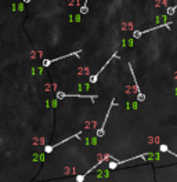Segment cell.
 Masks as SVG:
<instances>
[{
  "mask_svg": "<svg viewBox=\"0 0 177 182\" xmlns=\"http://www.w3.org/2000/svg\"><path fill=\"white\" fill-rule=\"evenodd\" d=\"M87 11H89V8H87V0H84V4L80 7V13H82V14H87Z\"/></svg>",
  "mask_w": 177,
  "mask_h": 182,
  "instance_id": "obj_1",
  "label": "cell"
},
{
  "mask_svg": "<svg viewBox=\"0 0 177 182\" xmlns=\"http://www.w3.org/2000/svg\"><path fill=\"white\" fill-rule=\"evenodd\" d=\"M137 99L140 101V102H144V101H145V95H144L143 93H138L137 94Z\"/></svg>",
  "mask_w": 177,
  "mask_h": 182,
  "instance_id": "obj_2",
  "label": "cell"
},
{
  "mask_svg": "<svg viewBox=\"0 0 177 182\" xmlns=\"http://www.w3.org/2000/svg\"><path fill=\"white\" fill-rule=\"evenodd\" d=\"M140 36H141V32H138V30H136L134 33H133V37H136V39H137V37H140Z\"/></svg>",
  "mask_w": 177,
  "mask_h": 182,
  "instance_id": "obj_3",
  "label": "cell"
},
{
  "mask_svg": "<svg viewBox=\"0 0 177 182\" xmlns=\"http://www.w3.org/2000/svg\"><path fill=\"white\" fill-rule=\"evenodd\" d=\"M159 149H160V152H166V151H168V146H166V145H162Z\"/></svg>",
  "mask_w": 177,
  "mask_h": 182,
  "instance_id": "obj_4",
  "label": "cell"
},
{
  "mask_svg": "<svg viewBox=\"0 0 177 182\" xmlns=\"http://www.w3.org/2000/svg\"><path fill=\"white\" fill-rule=\"evenodd\" d=\"M24 2H25V3H29V2H31V0H24Z\"/></svg>",
  "mask_w": 177,
  "mask_h": 182,
  "instance_id": "obj_5",
  "label": "cell"
}]
</instances>
